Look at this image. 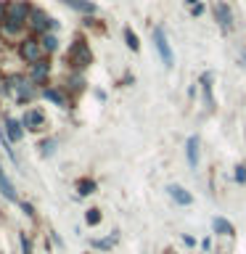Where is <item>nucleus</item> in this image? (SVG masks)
<instances>
[{
    "mask_svg": "<svg viewBox=\"0 0 246 254\" xmlns=\"http://www.w3.org/2000/svg\"><path fill=\"white\" fill-rule=\"evenodd\" d=\"M77 191H80V196H88V193L95 191V183H93L90 178H82L80 183H77Z\"/></svg>",
    "mask_w": 246,
    "mask_h": 254,
    "instance_id": "nucleus-18",
    "label": "nucleus"
},
{
    "mask_svg": "<svg viewBox=\"0 0 246 254\" xmlns=\"http://www.w3.org/2000/svg\"><path fill=\"white\" fill-rule=\"evenodd\" d=\"M29 14H32V8L24 3V0L5 3V16H3V22H0V29H3L8 37H14L16 32H22V27L29 22Z\"/></svg>",
    "mask_w": 246,
    "mask_h": 254,
    "instance_id": "nucleus-1",
    "label": "nucleus"
},
{
    "mask_svg": "<svg viewBox=\"0 0 246 254\" xmlns=\"http://www.w3.org/2000/svg\"><path fill=\"white\" fill-rule=\"evenodd\" d=\"M27 24L37 32V35H45L48 29H53V27H56V22H53V19H48V16L43 14V11H32Z\"/></svg>",
    "mask_w": 246,
    "mask_h": 254,
    "instance_id": "nucleus-6",
    "label": "nucleus"
},
{
    "mask_svg": "<svg viewBox=\"0 0 246 254\" xmlns=\"http://www.w3.org/2000/svg\"><path fill=\"white\" fill-rule=\"evenodd\" d=\"M0 193L8 201H16V191H14V185H11V180L3 175V169H0Z\"/></svg>",
    "mask_w": 246,
    "mask_h": 254,
    "instance_id": "nucleus-15",
    "label": "nucleus"
},
{
    "mask_svg": "<svg viewBox=\"0 0 246 254\" xmlns=\"http://www.w3.org/2000/svg\"><path fill=\"white\" fill-rule=\"evenodd\" d=\"M5 93L16 103H29L37 95V82L32 80V77H22V74L8 77V80H5Z\"/></svg>",
    "mask_w": 246,
    "mask_h": 254,
    "instance_id": "nucleus-2",
    "label": "nucleus"
},
{
    "mask_svg": "<svg viewBox=\"0 0 246 254\" xmlns=\"http://www.w3.org/2000/svg\"><path fill=\"white\" fill-rule=\"evenodd\" d=\"M19 244H22V254H32V246H29L27 236H19Z\"/></svg>",
    "mask_w": 246,
    "mask_h": 254,
    "instance_id": "nucleus-23",
    "label": "nucleus"
},
{
    "mask_svg": "<svg viewBox=\"0 0 246 254\" xmlns=\"http://www.w3.org/2000/svg\"><path fill=\"white\" fill-rule=\"evenodd\" d=\"M5 138L11 143H19L24 138V125L22 119H5Z\"/></svg>",
    "mask_w": 246,
    "mask_h": 254,
    "instance_id": "nucleus-10",
    "label": "nucleus"
},
{
    "mask_svg": "<svg viewBox=\"0 0 246 254\" xmlns=\"http://www.w3.org/2000/svg\"><path fill=\"white\" fill-rule=\"evenodd\" d=\"M72 8H77V11H82V14H95V5L93 3H88V0H67Z\"/></svg>",
    "mask_w": 246,
    "mask_h": 254,
    "instance_id": "nucleus-17",
    "label": "nucleus"
},
{
    "mask_svg": "<svg viewBox=\"0 0 246 254\" xmlns=\"http://www.w3.org/2000/svg\"><path fill=\"white\" fill-rule=\"evenodd\" d=\"M90 61H93V53H90L88 43L85 40H74V45L69 48V53H67V64L72 69H85Z\"/></svg>",
    "mask_w": 246,
    "mask_h": 254,
    "instance_id": "nucleus-3",
    "label": "nucleus"
},
{
    "mask_svg": "<svg viewBox=\"0 0 246 254\" xmlns=\"http://www.w3.org/2000/svg\"><path fill=\"white\" fill-rule=\"evenodd\" d=\"M185 154H188V164L196 167L199 164V140L196 138H188V143H185Z\"/></svg>",
    "mask_w": 246,
    "mask_h": 254,
    "instance_id": "nucleus-14",
    "label": "nucleus"
},
{
    "mask_svg": "<svg viewBox=\"0 0 246 254\" xmlns=\"http://www.w3.org/2000/svg\"><path fill=\"white\" fill-rule=\"evenodd\" d=\"M236 180H238V183H246V167L244 164L236 167Z\"/></svg>",
    "mask_w": 246,
    "mask_h": 254,
    "instance_id": "nucleus-24",
    "label": "nucleus"
},
{
    "mask_svg": "<svg viewBox=\"0 0 246 254\" xmlns=\"http://www.w3.org/2000/svg\"><path fill=\"white\" fill-rule=\"evenodd\" d=\"M215 16H217L220 27H223L225 32L233 29V14H230V8L223 3V0H217V3H215Z\"/></svg>",
    "mask_w": 246,
    "mask_h": 254,
    "instance_id": "nucleus-8",
    "label": "nucleus"
},
{
    "mask_svg": "<svg viewBox=\"0 0 246 254\" xmlns=\"http://www.w3.org/2000/svg\"><path fill=\"white\" fill-rule=\"evenodd\" d=\"M167 191H170V196L175 199V204H180V207H188V204H193V196H191L188 191H185L183 185H170Z\"/></svg>",
    "mask_w": 246,
    "mask_h": 254,
    "instance_id": "nucleus-12",
    "label": "nucleus"
},
{
    "mask_svg": "<svg viewBox=\"0 0 246 254\" xmlns=\"http://www.w3.org/2000/svg\"><path fill=\"white\" fill-rule=\"evenodd\" d=\"M125 40H127V48H133V50H138V48H140L138 35H135L133 29H125Z\"/></svg>",
    "mask_w": 246,
    "mask_h": 254,
    "instance_id": "nucleus-19",
    "label": "nucleus"
},
{
    "mask_svg": "<svg viewBox=\"0 0 246 254\" xmlns=\"http://www.w3.org/2000/svg\"><path fill=\"white\" fill-rule=\"evenodd\" d=\"M19 56H22L27 64H37V61H43L48 53H45L40 37H27V40H22V45H19Z\"/></svg>",
    "mask_w": 246,
    "mask_h": 254,
    "instance_id": "nucleus-4",
    "label": "nucleus"
},
{
    "mask_svg": "<svg viewBox=\"0 0 246 254\" xmlns=\"http://www.w3.org/2000/svg\"><path fill=\"white\" fill-rule=\"evenodd\" d=\"M85 223L93 228V225H98L101 223V209H88V214H85Z\"/></svg>",
    "mask_w": 246,
    "mask_h": 254,
    "instance_id": "nucleus-20",
    "label": "nucleus"
},
{
    "mask_svg": "<svg viewBox=\"0 0 246 254\" xmlns=\"http://www.w3.org/2000/svg\"><path fill=\"white\" fill-rule=\"evenodd\" d=\"M154 43H157V50H159L161 61H164V67L170 69L172 64H175V58H172L170 40H167V35H164V29H161V27H157V29H154Z\"/></svg>",
    "mask_w": 246,
    "mask_h": 254,
    "instance_id": "nucleus-5",
    "label": "nucleus"
},
{
    "mask_svg": "<svg viewBox=\"0 0 246 254\" xmlns=\"http://www.w3.org/2000/svg\"><path fill=\"white\" fill-rule=\"evenodd\" d=\"M29 77H32L37 85H45V82H48V77H50V64L45 61V58H43V61H37V64H32Z\"/></svg>",
    "mask_w": 246,
    "mask_h": 254,
    "instance_id": "nucleus-9",
    "label": "nucleus"
},
{
    "mask_svg": "<svg viewBox=\"0 0 246 254\" xmlns=\"http://www.w3.org/2000/svg\"><path fill=\"white\" fill-rule=\"evenodd\" d=\"M40 148H43V156H50V154H53V148H56V140H53V138H50V140H43Z\"/></svg>",
    "mask_w": 246,
    "mask_h": 254,
    "instance_id": "nucleus-21",
    "label": "nucleus"
},
{
    "mask_svg": "<svg viewBox=\"0 0 246 254\" xmlns=\"http://www.w3.org/2000/svg\"><path fill=\"white\" fill-rule=\"evenodd\" d=\"M43 95H45L48 101H53L56 106H61V109H67V106H69V95L64 93V88H45V90H43Z\"/></svg>",
    "mask_w": 246,
    "mask_h": 254,
    "instance_id": "nucleus-11",
    "label": "nucleus"
},
{
    "mask_svg": "<svg viewBox=\"0 0 246 254\" xmlns=\"http://www.w3.org/2000/svg\"><path fill=\"white\" fill-rule=\"evenodd\" d=\"M185 3H191V5H199V0H185Z\"/></svg>",
    "mask_w": 246,
    "mask_h": 254,
    "instance_id": "nucleus-26",
    "label": "nucleus"
},
{
    "mask_svg": "<svg viewBox=\"0 0 246 254\" xmlns=\"http://www.w3.org/2000/svg\"><path fill=\"white\" fill-rule=\"evenodd\" d=\"M22 125H24V130H32V133H37V130L45 127V114L40 112V109H29V112L22 116Z\"/></svg>",
    "mask_w": 246,
    "mask_h": 254,
    "instance_id": "nucleus-7",
    "label": "nucleus"
},
{
    "mask_svg": "<svg viewBox=\"0 0 246 254\" xmlns=\"http://www.w3.org/2000/svg\"><path fill=\"white\" fill-rule=\"evenodd\" d=\"M40 43H43L45 53H53V50L58 48V37H56V35H50V32H45V35H40Z\"/></svg>",
    "mask_w": 246,
    "mask_h": 254,
    "instance_id": "nucleus-16",
    "label": "nucleus"
},
{
    "mask_svg": "<svg viewBox=\"0 0 246 254\" xmlns=\"http://www.w3.org/2000/svg\"><path fill=\"white\" fill-rule=\"evenodd\" d=\"M212 225H215V233H220V236H236V228H233L225 217H215Z\"/></svg>",
    "mask_w": 246,
    "mask_h": 254,
    "instance_id": "nucleus-13",
    "label": "nucleus"
},
{
    "mask_svg": "<svg viewBox=\"0 0 246 254\" xmlns=\"http://www.w3.org/2000/svg\"><path fill=\"white\" fill-rule=\"evenodd\" d=\"M22 209L27 212V217H35V209H32V204H27V201H22Z\"/></svg>",
    "mask_w": 246,
    "mask_h": 254,
    "instance_id": "nucleus-25",
    "label": "nucleus"
},
{
    "mask_svg": "<svg viewBox=\"0 0 246 254\" xmlns=\"http://www.w3.org/2000/svg\"><path fill=\"white\" fill-rule=\"evenodd\" d=\"M93 246H95V249H112L114 238H98V241H93Z\"/></svg>",
    "mask_w": 246,
    "mask_h": 254,
    "instance_id": "nucleus-22",
    "label": "nucleus"
}]
</instances>
